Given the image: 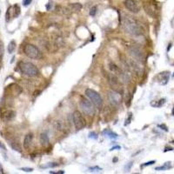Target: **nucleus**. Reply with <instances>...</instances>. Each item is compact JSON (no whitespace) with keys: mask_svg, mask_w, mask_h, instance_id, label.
Returning <instances> with one entry per match:
<instances>
[{"mask_svg":"<svg viewBox=\"0 0 174 174\" xmlns=\"http://www.w3.org/2000/svg\"><path fill=\"white\" fill-rule=\"evenodd\" d=\"M41 92H35L34 93V96H38V95H39V94H38V93H40Z\"/></svg>","mask_w":174,"mask_h":174,"instance_id":"nucleus-37","label":"nucleus"},{"mask_svg":"<svg viewBox=\"0 0 174 174\" xmlns=\"http://www.w3.org/2000/svg\"><path fill=\"white\" fill-rule=\"evenodd\" d=\"M21 170H22V171H26V172H31V171H33L32 168H21Z\"/></svg>","mask_w":174,"mask_h":174,"instance_id":"nucleus-30","label":"nucleus"},{"mask_svg":"<svg viewBox=\"0 0 174 174\" xmlns=\"http://www.w3.org/2000/svg\"><path fill=\"white\" fill-rule=\"evenodd\" d=\"M13 7H14V17H17L20 13V8L19 5H14Z\"/></svg>","mask_w":174,"mask_h":174,"instance_id":"nucleus-22","label":"nucleus"},{"mask_svg":"<svg viewBox=\"0 0 174 174\" xmlns=\"http://www.w3.org/2000/svg\"><path fill=\"white\" fill-rule=\"evenodd\" d=\"M85 95L88 97L91 101L92 102V104L97 107V108H101L103 106V99L101 98V96L94 90L92 89H86L85 90Z\"/></svg>","mask_w":174,"mask_h":174,"instance_id":"nucleus-4","label":"nucleus"},{"mask_svg":"<svg viewBox=\"0 0 174 174\" xmlns=\"http://www.w3.org/2000/svg\"><path fill=\"white\" fill-rule=\"evenodd\" d=\"M90 170H91L92 171H97L101 170V168H99V167H98V166H95V167H91Z\"/></svg>","mask_w":174,"mask_h":174,"instance_id":"nucleus-29","label":"nucleus"},{"mask_svg":"<svg viewBox=\"0 0 174 174\" xmlns=\"http://www.w3.org/2000/svg\"><path fill=\"white\" fill-rule=\"evenodd\" d=\"M159 127L162 128V130H165V131H168V129H167V127L165 125H159Z\"/></svg>","mask_w":174,"mask_h":174,"instance_id":"nucleus-32","label":"nucleus"},{"mask_svg":"<svg viewBox=\"0 0 174 174\" xmlns=\"http://www.w3.org/2000/svg\"><path fill=\"white\" fill-rule=\"evenodd\" d=\"M129 51H130V53H131L137 60H142V59H144L143 53L140 51V50H139V49L135 48V47H131V48L129 49Z\"/></svg>","mask_w":174,"mask_h":174,"instance_id":"nucleus-12","label":"nucleus"},{"mask_svg":"<svg viewBox=\"0 0 174 174\" xmlns=\"http://www.w3.org/2000/svg\"><path fill=\"white\" fill-rule=\"evenodd\" d=\"M153 164H155V161H150V162H147V163H145L144 165H142L141 167H145V166H147V165H151Z\"/></svg>","mask_w":174,"mask_h":174,"instance_id":"nucleus-27","label":"nucleus"},{"mask_svg":"<svg viewBox=\"0 0 174 174\" xmlns=\"http://www.w3.org/2000/svg\"><path fill=\"white\" fill-rule=\"evenodd\" d=\"M173 76H174V75H173Z\"/></svg>","mask_w":174,"mask_h":174,"instance_id":"nucleus-41","label":"nucleus"},{"mask_svg":"<svg viewBox=\"0 0 174 174\" xmlns=\"http://www.w3.org/2000/svg\"><path fill=\"white\" fill-rule=\"evenodd\" d=\"M80 107L82 109V111L84 112V113H85L86 115H88L90 117L93 116L95 114V108L92 106V103L91 101H89L88 99H84L83 98L80 103Z\"/></svg>","mask_w":174,"mask_h":174,"instance_id":"nucleus-5","label":"nucleus"},{"mask_svg":"<svg viewBox=\"0 0 174 174\" xmlns=\"http://www.w3.org/2000/svg\"><path fill=\"white\" fill-rule=\"evenodd\" d=\"M4 55V44L2 41H0V60L2 59Z\"/></svg>","mask_w":174,"mask_h":174,"instance_id":"nucleus-23","label":"nucleus"},{"mask_svg":"<svg viewBox=\"0 0 174 174\" xmlns=\"http://www.w3.org/2000/svg\"><path fill=\"white\" fill-rule=\"evenodd\" d=\"M131 114L130 113V116H129V118L128 119H126V123L125 124L126 126H127V125H129L130 124V121H131Z\"/></svg>","mask_w":174,"mask_h":174,"instance_id":"nucleus-33","label":"nucleus"},{"mask_svg":"<svg viewBox=\"0 0 174 174\" xmlns=\"http://www.w3.org/2000/svg\"><path fill=\"white\" fill-rule=\"evenodd\" d=\"M172 115H174V108H173V110H172Z\"/></svg>","mask_w":174,"mask_h":174,"instance_id":"nucleus-39","label":"nucleus"},{"mask_svg":"<svg viewBox=\"0 0 174 174\" xmlns=\"http://www.w3.org/2000/svg\"><path fill=\"white\" fill-rule=\"evenodd\" d=\"M159 79V82L161 84L165 85L168 83L169 81V78H170V72H161L159 76H158Z\"/></svg>","mask_w":174,"mask_h":174,"instance_id":"nucleus-13","label":"nucleus"},{"mask_svg":"<svg viewBox=\"0 0 174 174\" xmlns=\"http://www.w3.org/2000/svg\"><path fill=\"white\" fill-rule=\"evenodd\" d=\"M58 163H50L48 165H46L45 167H56V166H58Z\"/></svg>","mask_w":174,"mask_h":174,"instance_id":"nucleus-28","label":"nucleus"},{"mask_svg":"<svg viewBox=\"0 0 174 174\" xmlns=\"http://www.w3.org/2000/svg\"><path fill=\"white\" fill-rule=\"evenodd\" d=\"M108 99L112 106L118 107L119 106H121L122 99L123 98H122V95L119 92L112 90L108 92Z\"/></svg>","mask_w":174,"mask_h":174,"instance_id":"nucleus-6","label":"nucleus"},{"mask_svg":"<svg viewBox=\"0 0 174 174\" xmlns=\"http://www.w3.org/2000/svg\"><path fill=\"white\" fill-rule=\"evenodd\" d=\"M173 149L172 148H171V147H169V148H165V151H172Z\"/></svg>","mask_w":174,"mask_h":174,"instance_id":"nucleus-36","label":"nucleus"},{"mask_svg":"<svg viewBox=\"0 0 174 174\" xmlns=\"http://www.w3.org/2000/svg\"><path fill=\"white\" fill-rule=\"evenodd\" d=\"M108 78H109V83H110L111 86L113 88V90L119 92L120 83H119V80H118V78H117V76H116L115 74H111V75L108 76Z\"/></svg>","mask_w":174,"mask_h":174,"instance_id":"nucleus-10","label":"nucleus"},{"mask_svg":"<svg viewBox=\"0 0 174 174\" xmlns=\"http://www.w3.org/2000/svg\"><path fill=\"white\" fill-rule=\"evenodd\" d=\"M89 137L90 138H94V139H97L98 138V135L95 133V132H91L89 134Z\"/></svg>","mask_w":174,"mask_h":174,"instance_id":"nucleus-26","label":"nucleus"},{"mask_svg":"<svg viewBox=\"0 0 174 174\" xmlns=\"http://www.w3.org/2000/svg\"><path fill=\"white\" fill-rule=\"evenodd\" d=\"M165 103V98H162V99H160L159 101H158V102H152L151 103V106H155V107H161L163 104Z\"/></svg>","mask_w":174,"mask_h":174,"instance_id":"nucleus-20","label":"nucleus"},{"mask_svg":"<svg viewBox=\"0 0 174 174\" xmlns=\"http://www.w3.org/2000/svg\"><path fill=\"white\" fill-rule=\"evenodd\" d=\"M170 168H171V163H170V162H166V163H165V165H162V166L156 167L155 170H156V171H165V170H169Z\"/></svg>","mask_w":174,"mask_h":174,"instance_id":"nucleus-19","label":"nucleus"},{"mask_svg":"<svg viewBox=\"0 0 174 174\" xmlns=\"http://www.w3.org/2000/svg\"><path fill=\"white\" fill-rule=\"evenodd\" d=\"M32 139H33V135L31 133H28L25 135V139H24V148L25 149H29L31 145V142H32Z\"/></svg>","mask_w":174,"mask_h":174,"instance_id":"nucleus-14","label":"nucleus"},{"mask_svg":"<svg viewBox=\"0 0 174 174\" xmlns=\"http://www.w3.org/2000/svg\"><path fill=\"white\" fill-rule=\"evenodd\" d=\"M143 6H144V9H145V12L149 16L153 17L156 16V13H157V11H158V10H157V7H156L155 5H152L151 3H149V2H145Z\"/></svg>","mask_w":174,"mask_h":174,"instance_id":"nucleus-9","label":"nucleus"},{"mask_svg":"<svg viewBox=\"0 0 174 174\" xmlns=\"http://www.w3.org/2000/svg\"><path fill=\"white\" fill-rule=\"evenodd\" d=\"M39 141L42 146L44 147H48L50 145V141H49V137L46 133H41L40 137H39Z\"/></svg>","mask_w":174,"mask_h":174,"instance_id":"nucleus-15","label":"nucleus"},{"mask_svg":"<svg viewBox=\"0 0 174 174\" xmlns=\"http://www.w3.org/2000/svg\"><path fill=\"white\" fill-rule=\"evenodd\" d=\"M109 68H110V70H111V72L113 73V74H117V75H118V76H120V74L122 73V71H121V69L118 67V66H117L115 64H113V63H111L110 64H109Z\"/></svg>","mask_w":174,"mask_h":174,"instance_id":"nucleus-16","label":"nucleus"},{"mask_svg":"<svg viewBox=\"0 0 174 174\" xmlns=\"http://www.w3.org/2000/svg\"><path fill=\"white\" fill-rule=\"evenodd\" d=\"M104 134H106V136H108L109 137L111 138H116L118 137V134L114 133L113 131H104Z\"/></svg>","mask_w":174,"mask_h":174,"instance_id":"nucleus-21","label":"nucleus"},{"mask_svg":"<svg viewBox=\"0 0 174 174\" xmlns=\"http://www.w3.org/2000/svg\"><path fill=\"white\" fill-rule=\"evenodd\" d=\"M115 149H119V150H120V146H118V145L114 146V147H112V148L111 149V151H113V150H115Z\"/></svg>","mask_w":174,"mask_h":174,"instance_id":"nucleus-35","label":"nucleus"},{"mask_svg":"<svg viewBox=\"0 0 174 174\" xmlns=\"http://www.w3.org/2000/svg\"><path fill=\"white\" fill-rule=\"evenodd\" d=\"M11 147L14 149V150H16V151H21V149H20V147L19 146V145L17 144H16V143H14V144H11Z\"/></svg>","mask_w":174,"mask_h":174,"instance_id":"nucleus-25","label":"nucleus"},{"mask_svg":"<svg viewBox=\"0 0 174 174\" xmlns=\"http://www.w3.org/2000/svg\"><path fill=\"white\" fill-rule=\"evenodd\" d=\"M15 118H16V112H14L12 110L5 111L1 116V118L4 122H10V121L13 120Z\"/></svg>","mask_w":174,"mask_h":174,"instance_id":"nucleus-11","label":"nucleus"},{"mask_svg":"<svg viewBox=\"0 0 174 174\" xmlns=\"http://www.w3.org/2000/svg\"><path fill=\"white\" fill-rule=\"evenodd\" d=\"M123 27L126 32L132 36H141L143 34V29L139 23L131 17H126L123 20Z\"/></svg>","mask_w":174,"mask_h":174,"instance_id":"nucleus-1","label":"nucleus"},{"mask_svg":"<svg viewBox=\"0 0 174 174\" xmlns=\"http://www.w3.org/2000/svg\"><path fill=\"white\" fill-rule=\"evenodd\" d=\"M82 5L79 3H73V4H70L68 5V8L70 9L71 11H79L82 9Z\"/></svg>","mask_w":174,"mask_h":174,"instance_id":"nucleus-17","label":"nucleus"},{"mask_svg":"<svg viewBox=\"0 0 174 174\" xmlns=\"http://www.w3.org/2000/svg\"><path fill=\"white\" fill-rule=\"evenodd\" d=\"M31 1H32V0H25V1H24V5H25V6L29 5L31 3Z\"/></svg>","mask_w":174,"mask_h":174,"instance_id":"nucleus-31","label":"nucleus"},{"mask_svg":"<svg viewBox=\"0 0 174 174\" xmlns=\"http://www.w3.org/2000/svg\"><path fill=\"white\" fill-rule=\"evenodd\" d=\"M15 49H16V42L14 40H12L8 44V48H7L8 52H9L10 54H11V53H13V52H14Z\"/></svg>","mask_w":174,"mask_h":174,"instance_id":"nucleus-18","label":"nucleus"},{"mask_svg":"<svg viewBox=\"0 0 174 174\" xmlns=\"http://www.w3.org/2000/svg\"><path fill=\"white\" fill-rule=\"evenodd\" d=\"M19 67L22 73L29 77H35L39 73L37 66L30 62H20L19 64Z\"/></svg>","mask_w":174,"mask_h":174,"instance_id":"nucleus-2","label":"nucleus"},{"mask_svg":"<svg viewBox=\"0 0 174 174\" xmlns=\"http://www.w3.org/2000/svg\"><path fill=\"white\" fill-rule=\"evenodd\" d=\"M96 12H97V6H92L90 10V15L93 17L96 15Z\"/></svg>","mask_w":174,"mask_h":174,"instance_id":"nucleus-24","label":"nucleus"},{"mask_svg":"<svg viewBox=\"0 0 174 174\" xmlns=\"http://www.w3.org/2000/svg\"><path fill=\"white\" fill-rule=\"evenodd\" d=\"M124 4L126 9L132 13H137L139 10H140L135 0H126Z\"/></svg>","mask_w":174,"mask_h":174,"instance_id":"nucleus-8","label":"nucleus"},{"mask_svg":"<svg viewBox=\"0 0 174 174\" xmlns=\"http://www.w3.org/2000/svg\"><path fill=\"white\" fill-rule=\"evenodd\" d=\"M117 161H118V159H113V162H117Z\"/></svg>","mask_w":174,"mask_h":174,"instance_id":"nucleus-38","label":"nucleus"},{"mask_svg":"<svg viewBox=\"0 0 174 174\" xmlns=\"http://www.w3.org/2000/svg\"><path fill=\"white\" fill-rule=\"evenodd\" d=\"M72 120L77 130H81L85 126V119L78 111H75L72 113Z\"/></svg>","mask_w":174,"mask_h":174,"instance_id":"nucleus-7","label":"nucleus"},{"mask_svg":"<svg viewBox=\"0 0 174 174\" xmlns=\"http://www.w3.org/2000/svg\"><path fill=\"white\" fill-rule=\"evenodd\" d=\"M24 52L28 58H32V59L37 60V59H40L42 58V53L39 50V49L37 46H35L31 44H27L25 45Z\"/></svg>","mask_w":174,"mask_h":174,"instance_id":"nucleus-3","label":"nucleus"},{"mask_svg":"<svg viewBox=\"0 0 174 174\" xmlns=\"http://www.w3.org/2000/svg\"><path fill=\"white\" fill-rule=\"evenodd\" d=\"M0 148H2L3 150H5V149H6V148H5V145H4L1 143V142H0Z\"/></svg>","mask_w":174,"mask_h":174,"instance_id":"nucleus-34","label":"nucleus"},{"mask_svg":"<svg viewBox=\"0 0 174 174\" xmlns=\"http://www.w3.org/2000/svg\"><path fill=\"white\" fill-rule=\"evenodd\" d=\"M172 142H173V143H174V141H172Z\"/></svg>","mask_w":174,"mask_h":174,"instance_id":"nucleus-40","label":"nucleus"}]
</instances>
